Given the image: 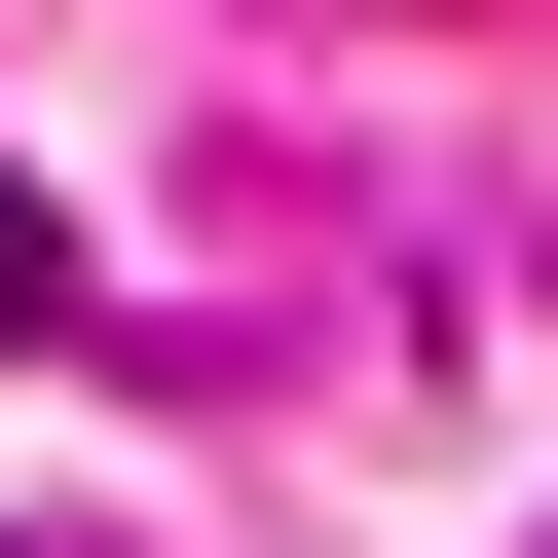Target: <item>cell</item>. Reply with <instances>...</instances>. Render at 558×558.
Instances as JSON below:
<instances>
[{
    "mask_svg": "<svg viewBox=\"0 0 558 558\" xmlns=\"http://www.w3.org/2000/svg\"><path fill=\"white\" fill-rule=\"evenodd\" d=\"M75 336V223H38V149H0V373H38Z\"/></svg>",
    "mask_w": 558,
    "mask_h": 558,
    "instance_id": "cell-1",
    "label": "cell"
}]
</instances>
